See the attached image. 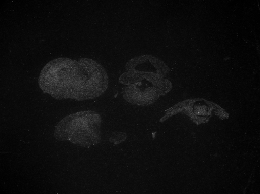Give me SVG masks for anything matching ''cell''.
<instances>
[{
  "label": "cell",
  "instance_id": "1",
  "mask_svg": "<svg viewBox=\"0 0 260 194\" xmlns=\"http://www.w3.org/2000/svg\"><path fill=\"white\" fill-rule=\"evenodd\" d=\"M38 83L43 93L56 99L84 101L102 95L109 79L105 69L95 60L61 57L43 67Z\"/></svg>",
  "mask_w": 260,
  "mask_h": 194
},
{
  "label": "cell",
  "instance_id": "2",
  "mask_svg": "<svg viewBox=\"0 0 260 194\" xmlns=\"http://www.w3.org/2000/svg\"><path fill=\"white\" fill-rule=\"evenodd\" d=\"M102 118L96 112L86 111L68 115L56 125V139L83 147H89L101 141L100 127Z\"/></svg>",
  "mask_w": 260,
  "mask_h": 194
}]
</instances>
